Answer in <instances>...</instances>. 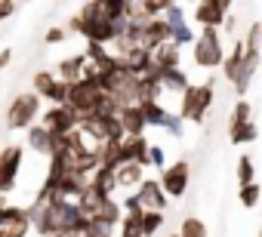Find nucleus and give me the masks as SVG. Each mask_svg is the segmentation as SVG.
<instances>
[{"label":"nucleus","instance_id":"nucleus-42","mask_svg":"<svg viewBox=\"0 0 262 237\" xmlns=\"http://www.w3.org/2000/svg\"><path fill=\"white\" fill-rule=\"evenodd\" d=\"M10 62H13V50H0V71H4Z\"/></svg>","mask_w":262,"mask_h":237},{"label":"nucleus","instance_id":"nucleus-19","mask_svg":"<svg viewBox=\"0 0 262 237\" xmlns=\"http://www.w3.org/2000/svg\"><path fill=\"white\" fill-rule=\"evenodd\" d=\"M145 179V170H139L136 163H123L114 170V188H136Z\"/></svg>","mask_w":262,"mask_h":237},{"label":"nucleus","instance_id":"nucleus-13","mask_svg":"<svg viewBox=\"0 0 262 237\" xmlns=\"http://www.w3.org/2000/svg\"><path fill=\"white\" fill-rule=\"evenodd\" d=\"M117 59H120V65L126 68V74H133V77H142V74H148V71L155 68V65H151V53L142 50V46L126 50V53H120Z\"/></svg>","mask_w":262,"mask_h":237},{"label":"nucleus","instance_id":"nucleus-29","mask_svg":"<svg viewBox=\"0 0 262 237\" xmlns=\"http://www.w3.org/2000/svg\"><path fill=\"white\" fill-rule=\"evenodd\" d=\"M161 225H164V212H151V209L142 212V237H155Z\"/></svg>","mask_w":262,"mask_h":237},{"label":"nucleus","instance_id":"nucleus-41","mask_svg":"<svg viewBox=\"0 0 262 237\" xmlns=\"http://www.w3.org/2000/svg\"><path fill=\"white\" fill-rule=\"evenodd\" d=\"M13 13H16V4H13V0H0V22H7Z\"/></svg>","mask_w":262,"mask_h":237},{"label":"nucleus","instance_id":"nucleus-22","mask_svg":"<svg viewBox=\"0 0 262 237\" xmlns=\"http://www.w3.org/2000/svg\"><path fill=\"white\" fill-rule=\"evenodd\" d=\"M179 62H182V53L173 46V43H164V46H158L155 53H151V65L155 68H179Z\"/></svg>","mask_w":262,"mask_h":237},{"label":"nucleus","instance_id":"nucleus-21","mask_svg":"<svg viewBox=\"0 0 262 237\" xmlns=\"http://www.w3.org/2000/svg\"><path fill=\"white\" fill-rule=\"evenodd\" d=\"M86 185L93 191H99L102 197H111L114 194V170H105V167H96L93 176L86 179Z\"/></svg>","mask_w":262,"mask_h":237},{"label":"nucleus","instance_id":"nucleus-36","mask_svg":"<svg viewBox=\"0 0 262 237\" xmlns=\"http://www.w3.org/2000/svg\"><path fill=\"white\" fill-rule=\"evenodd\" d=\"M16 219H28L25 216V206H13V203H0V228L16 222Z\"/></svg>","mask_w":262,"mask_h":237},{"label":"nucleus","instance_id":"nucleus-32","mask_svg":"<svg viewBox=\"0 0 262 237\" xmlns=\"http://www.w3.org/2000/svg\"><path fill=\"white\" fill-rule=\"evenodd\" d=\"M247 53H259V43H262V22H250L247 28V40H241Z\"/></svg>","mask_w":262,"mask_h":237},{"label":"nucleus","instance_id":"nucleus-37","mask_svg":"<svg viewBox=\"0 0 262 237\" xmlns=\"http://www.w3.org/2000/svg\"><path fill=\"white\" fill-rule=\"evenodd\" d=\"M68 86H71V83H62V80H56L43 99H47V102H53V108H56V105H65V99H68Z\"/></svg>","mask_w":262,"mask_h":237},{"label":"nucleus","instance_id":"nucleus-16","mask_svg":"<svg viewBox=\"0 0 262 237\" xmlns=\"http://www.w3.org/2000/svg\"><path fill=\"white\" fill-rule=\"evenodd\" d=\"M28 148L37 151V154H43V157H50L53 154V133L43 130L40 124H31L28 127Z\"/></svg>","mask_w":262,"mask_h":237},{"label":"nucleus","instance_id":"nucleus-1","mask_svg":"<svg viewBox=\"0 0 262 237\" xmlns=\"http://www.w3.org/2000/svg\"><path fill=\"white\" fill-rule=\"evenodd\" d=\"M213 80H207V83H201V86H194V83H188L185 86V92H182V108H179V121L185 124H201L204 117H207V111H210V105H213Z\"/></svg>","mask_w":262,"mask_h":237},{"label":"nucleus","instance_id":"nucleus-26","mask_svg":"<svg viewBox=\"0 0 262 237\" xmlns=\"http://www.w3.org/2000/svg\"><path fill=\"white\" fill-rule=\"evenodd\" d=\"M253 117V105L247 99H237L234 108H231V117H228V127H241V124H250Z\"/></svg>","mask_w":262,"mask_h":237},{"label":"nucleus","instance_id":"nucleus-28","mask_svg":"<svg viewBox=\"0 0 262 237\" xmlns=\"http://www.w3.org/2000/svg\"><path fill=\"white\" fill-rule=\"evenodd\" d=\"M194 37H198V34L188 28V22H185V25H176V28H170V43H173L176 50H179V46H188V43H194Z\"/></svg>","mask_w":262,"mask_h":237},{"label":"nucleus","instance_id":"nucleus-33","mask_svg":"<svg viewBox=\"0 0 262 237\" xmlns=\"http://www.w3.org/2000/svg\"><path fill=\"white\" fill-rule=\"evenodd\" d=\"M53 83H56V74H53V71H37V74H34V89H31V92H34L37 99H43V96L50 92Z\"/></svg>","mask_w":262,"mask_h":237},{"label":"nucleus","instance_id":"nucleus-14","mask_svg":"<svg viewBox=\"0 0 262 237\" xmlns=\"http://www.w3.org/2000/svg\"><path fill=\"white\" fill-rule=\"evenodd\" d=\"M117 121H120V130H123V139H139V136H145V130H148L136 105H129V108H123V111L117 114Z\"/></svg>","mask_w":262,"mask_h":237},{"label":"nucleus","instance_id":"nucleus-27","mask_svg":"<svg viewBox=\"0 0 262 237\" xmlns=\"http://www.w3.org/2000/svg\"><path fill=\"white\" fill-rule=\"evenodd\" d=\"M161 19H164V25H167V28H176V25H185V10H182L179 4H173V0H167V7H164V13H161Z\"/></svg>","mask_w":262,"mask_h":237},{"label":"nucleus","instance_id":"nucleus-31","mask_svg":"<svg viewBox=\"0 0 262 237\" xmlns=\"http://www.w3.org/2000/svg\"><path fill=\"white\" fill-rule=\"evenodd\" d=\"M250 182H256V179H253V157H250V154H241V157H237V188H244V185H250Z\"/></svg>","mask_w":262,"mask_h":237},{"label":"nucleus","instance_id":"nucleus-8","mask_svg":"<svg viewBox=\"0 0 262 237\" xmlns=\"http://www.w3.org/2000/svg\"><path fill=\"white\" fill-rule=\"evenodd\" d=\"M188 176H191L188 160H176L173 167H164V170H161L158 185H161L164 194H170V197H182V194L188 191Z\"/></svg>","mask_w":262,"mask_h":237},{"label":"nucleus","instance_id":"nucleus-40","mask_svg":"<svg viewBox=\"0 0 262 237\" xmlns=\"http://www.w3.org/2000/svg\"><path fill=\"white\" fill-rule=\"evenodd\" d=\"M65 37H68V31H65V28H59V25H53V28L47 31V37H43V40H47L50 46H56V43H62Z\"/></svg>","mask_w":262,"mask_h":237},{"label":"nucleus","instance_id":"nucleus-17","mask_svg":"<svg viewBox=\"0 0 262 237\" xmlns=\"http://www.w3.org/2000/svg\"><path fill=\"white\" fill-rule=\"evenodd\" d=\"M120 216H123V212H120V203H117L114 197H105V200L99 203V209H96L90 219H96V222H102V225H108V228L114 231V228L120 225Z\"/></svg>","mask_w":262,"mask_h":237},{"label":"nucleus","instance_id":"nucleus-12","mask_svg":"<svg viewBox=\"0 0 262 237\" xmlns=\"http://www.w3.org/2000/svg\"><path fill=\"white\" fill-rule=\"evenodd\" d=\"M164 43H170V28L164 25V19H148V22L142 25L139 46H142V50H148V53H155V50H158V46H164Z\"/></svg>","mask_w":262,"mask_h":237},{"label":"nucleus","instance_id":"nucleus-44","mask_svg":"<svg viewBox=\"0 0 262 237\" xmlns=\"http://www.w3.org/2000/svg\"><path fill=\"white\" fill-rule=\"evenodd\" d=\"M170 237H176V234H170Z\"/></svg>","mask_w":262,"mask_h":237},{"label":"nucleus","instance_id":"nucleus-11","mask_svg":"<svg viewBox=\"0 0 262 237\" xmlns=\"http://www.w3.org/2000/svg\"><path fill=\"white\" fill-rule=\"evenodd\" d=\"M148 139L139 136V139H120V167L123 163H136L139 170L148 167Z\"/></svg>","mask_w":262,"mask_h":237},{"label":"nucleus","instance_id":"nucleus-38","mask_svg":"<svg viewBox=\"0 0 262 237\" xmlns=\"http://www.w3.org/2000/svg\"><path fill=\"white\" fill-rule=\"evenodd\" d=\"M120 212H145V209H142V203H139L136 194H126L123 203H120Z\"/></svg>","mask_w":262,"mask_h":237},{"label":"nucleus","instance_id":"nucleus-30","mask_svg":"<svg viewBox=\"0 0 262 237\" xmlns=\"http://www.w3.org/2000/svg\"><path fill=\"white\" fill-rule=\"evenodd\" d=\"M176 237H207V225H204L201 219L188 216V219H182V228H179Z\"/></svg>","mask_w":262,"mask_h":237},{"label":"nucleus","instance_id":"nucleus-2","mask_svg":"<svg viewBox=\"0 0 262 237\" xmlns=\"http://www.w3.org/2000/svg\"><path fill=\"white\" fill-rule=\"evenodd\" d=\"M194 65L201 68H219L222 59H225V50H222V37L216 28H201V34L194 37Z\"/></svg>","mask_w":262,"mask_h":237},{"label":"nucleus","instance_id":"nucleus-7","mask_svg":"<svg viewBox=\"0 0 262 237\" xmlns=\"http://www.w3.org/2000/svg\"><path fill=\"white\" fill-rule=\"evenodd\" d=\"M99 99H102V92H99L93 83H86V80H74V83L68 86V99H65V105L83 117V114H93V111H96Z\"/></svg>","mask_w":262,"mask_h":237},{"label":"nucleus","instance_id":"nucleus-6","mask_svg":"<svg viewBox=\"0 0 262 237\" xmlns=\"http://www.w3.org/2000/svg\"><path fill=\"white\" fill-rule=\"evenodd\" d=\"M77 124H80V114L71 111L68 105H56V108L43 111V117H40V127L50 130L53 136H68L77 130Z\"/></svg>","mask_w":262,"mask_h":237},{"label":"nucleus","instance_id":"nucleus-35","mask_svg":"<svg viewBox=\"0 0 262 237\" xmlns=\"http://www.w3.org/2000/svg\"><path fill=\"white\" fill-rule=\"evenodd\" d=\"M28 231H31L28 219H16V222H10V225L0 228V237H28Z\"/></svg>","mask_w":262,"mask_h":237},{"label":"nucleus","instance_id":"nucleus-43","mask_svg":"<svg viewBox=\"0 0 262 237\" xmlns=\"http://www.w3.org/2000/svg\"><path fill=\"white\" fill-rule=\"evenodd\" d=\"M53 237H80L77 231H59V234H53Z\"/></svg>","mask_w":262,"mask_h":237},{"label":"nucleus","instance_id":"nucleus-24","mask_svg":"<svg viewBox=\"0 0 262 237\" xmlns=\"http://www.w3.org/2000/svg\"><path fill=\"white\" fill-rule=\"evenodd\" d=\"M228 139H231V145H250V142L259 139V130H256L253 121L241 124V127H228Z\"/></svg>","mask_w":262,"mask_h":237},{"label":"nucleus","instance_id":"nucleus-9","mask_svg":"<svg viewBox=\"0 0 262 237\" xmlns=\"http://www.w3.org/2000/svg\"><path fill=\"white\" fill-rule=\"evenodd\" d=\"M231 4L228 0H201V4L194 7V22L201 28H219L228 16Z\"/></svg>","mask_w":262,"mask_h":237},{"label":"nucleus","instance_id":"nucleus-39","mask_svg":"<svg viewBox=\"0 0 262 237\" xmlns=\"http://www.w3.org/2000/svg\"><path fill=\"white\" fill-rule=\"evenodd\" d=\"M148 167L164 170V148L161 145H148Z\"/></svg>","mask_w":262,"mask_h":237},{"label":"nucleus","instance_id":"nucleus-3","mask_svg":"<svg viewBox=\"0 0 262 237\" xmlns=\"http://www.w3.org/2000/svg\"><path fill=\"white\" fill-rule=\"evenodd\" d=\"M37 111H40V99L28 89V92H19L10 108H7V127L10 130H28L34 121H37Z\"/></svg>","mask_w":262,"mask_h":237},{"label":"nucleus","instance_id":"nucleus-25","mask_svg":"<svg viewBox=\"0 0 262 237\" xmlns=\"http://www.w3.org/2000/svg\"><path fill=\"white\" fill-rule=\"evenodd\" d=\"M117 231L120 237H142V212H123Z\"/></svg>","mask_w":262,"mask_h":237},{"label":"nucleus","instance_id":"nucleus-23","mask_svg":"<svg viewBox=\"0 0 262 237\" xmlns=\"http://www.w3.org/2000/svg\"><path fill=\"white\" fill-rule=\"evenodd\" d=\"M241 62H244V43H241V40H234L231 53H228V56L222 59V74H225V80H228V83H234V80H237Z\"/></svg>","mask_w":262,"mask_h":237},{"label":"nucleus","instance_id":"nucleus-15","mask_svg":"<svg viewBox=\"0 0 262 237\" xmlns=\"http://www.w3.org/2000/svg\"><path fill=\"white\" fill-rule=\"evenodd\" d=\"M155 77H158V83H161V89H170V92H185V86H188V74L182 71V68H155Z\"/></svg>","mask_w":262,"mask_h":237},{"label":"nucleus","instance_id":"nucleus-10","mask_svg":"<svg viewBox=\"0 0 262 237\" xmlns=\"http://www.w3.org/2000/svg\"><path fill=\"white\" fill-rule=\"evenodd\" d=\"M136 197H139V203H142V209H151V212H164L167 209V194L161 191V185H158V179H142L139 185H136Z\"/></svg>","mask_w":262,"mask_h":237},{"label":"nucleus","instance_id":"nucleus-20","mask_svg":"<svg viewBox=\"0 0 262 237\" xmlns=\"http://www.w3.org/2000/svg\"><path fill=\"white\" fill-rule=\"evenodd\" d=\"M83 56L77 53V56H68V59H62L59 65H56V71H59V77L56 80H62V83H74V80H80V71H83Z\"/></svg>","mask_w":262,"mask_h":237},{"label":"nucleus","instance_id":"nucleus-18","mask_svg":"<svg viewBox=\"0 0 262 237\" xmlns=\"http://www.w3.org/2000/svg\"><path fill=\"white\" fill-rule=\"evenodd\" d=\"M136 92H139V102H158V99L164 96V89H161V83H158V77H155V68H151L148 74L136 77Z\"/></svg>","mask_w":262,"mask_h":237},{"label":"nucleus","instance_id":"nucleus-5","mask_svg":"<svg viewBox=\"0 0 262 237\" xmlns=\"http://www.w3.org/2000/svg\"><path fill=\"white\" fill-rule=\"evenodd\" d=\"M22 160H25V145H7L0 151V194H10L16 188Z\"/></svg>","mask_w":262,"mask_h":237},{"label":"nucleus","instance_id":"nucleus-4","mask_svg":"<svg viewBox=\"0 0 262 237\" xmlns=\"http://www.w3.org/2000/svg\"><path fill=\"white\" fill-rule=\"evenodd\" d=\"M139 108V114H142V121H145V127H158V130H167L170 136H182L185 133V124L179 121L176 114H170L161 102H139L136 105Z\"/></svg>","mask_w":262,"mask_h":237},{"label":"nucleus","instance_id":"nucleus-34","mask_svg":"<svg viewBox=\"0 0 262 237\" xmlns=\"http://www.w3.org/2000/svg\"><path fill=\"white\" fill-rule=\"evenodd\" d=\"M259 194H262V188H259V182H250V185H244V188H237V197H241V203H244L247 209H253V206L259 203Z\"/></svg>","mask_w":262,"mask_h":237}]
</instances>
